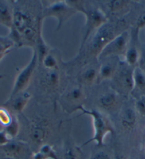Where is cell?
<instances>
[{
	"label": "cell",
	"instance_id": "cell-15",
	"mask_svg": "<svg viewBox=\"0 0 145 159\" xmlns=\"http://www.w3.org/2000/svg\"><path fill=\"white\" fill-rule=\"evenodd\" d=\"M13 21V8L10 2L0 0V25L9 30L12 26Z\"/></svg>",
	"mask_w": 145,
	"mask_h": 159
},
{
	"label": "cell",
	"instance_id": "cell-7",
	"mask_svg": "<svg viewBox=\"0 0 145 159\" xmlns=\"http://www.w3.org/2000/svg\"><path fill=\"white\" fill-rule=\"evenodd\" d=\"M134 68L122 62L119 64L117 73L113 77L114 84L118 91L125 94H130L134 90V79H133Z\"/></svg>",
	"mask_w": 145,
	"mask_h": 159
},
{
	"label": "cell",
	"instance_id": "cell-29",
	"mask_svg": "<svg viewBox=\"0 0 145 159\" xmlns=\"http://www.w3.org/2000/svg\"><path fill=\"white\" fill-rule=\"evenodd\" d=\"M134 108L137 114L145 116V96L137 98L134 103Z\"/></svg>",
	"mask_w": 145,
	"mask_h": 159
},
{
	"label": "cell",
	"instance_id": "cell-25",
	"mask_svg": "<svg viewBox=\"0 0 145 159\" xmlns=\"http://www.w3.org/2000/svg\"><path fill=\"white\" fill-rule=\"evenodd\" d=\"M14 114L4 106L0 107V125L5 128L10 124L13 119Z\"/></svg>",
	"mask_w": 145,
	"mask_h": 159
},
{
	"label": "cell",
	"instance_id": "cell-13",
	"mask_svg": "<svg viewBox=\"0 0 145 159\" xmlns=\"http://www.w3.org/2000/svg\"><path fill=\"white\" fill-rule=\"evenodd\" d=\"M112 57L107 58L108 61L103 62L99 67L98 78L99 82L107 80V79H112L117 73L119 64L116 63V61H112Z\"/></svg>",
	"mask_w": 145,
	"mask_h": 159
},
{
	"label": "cell",
	"instance_id": "cell-37",
	"mask_svg": "<svg viewBox=\"0 0 145 159\" xmlns=\"http://www.w3.org/2000/svg\"><path fill=\"white\" fill-rule=\"evenodd\" d=\"M2 158H2V156H0V159H2Z\"/></svg>",
	"mask_w": 145,
	"mask_h": 159
},
{
	"label": "cell",
	"instance_id": "cell-2",
	"mask_svg": "<svg viewBox=\"0 0 145 159\" xmlns=\"http://www.w3.org/2000/svg\"><path fill=\"white\" fill-rule=\"evenodd\" d=\"M115 26L112 24L107 22L95 31L88 46V53L90 57L98 59L99 55L109 42L116 36Z\"/></svg>",
	"mask_w": 145,
	"mask_h": 159
},
{
	"label": "cell",
	"instance_id": "cell-8",
	"mask_svg": "<svg viewBox=\"0 0 145 159\" xmlns=\"http://www.w3.org/2000/svg\"><path fill=\"white\" fill-rule=\"evenodd\" d=\"M51 134V126L46 119H38L31 124L29 138L31 142L36 146L46 143Z\"/></svg>",
	"mask_w": 145,
	"mask_h": 159
},
{
	"label": "cell",
	"instance_id": "cell-6",
	"mask_svg": "<svg viewBox=\"0 0 145 159\" xmlns=\"http://www.w3.org/2000/svg\"><path fill=\"white\" fill-rule=\"evenodd\" d=\"M130 42V34L123 31L105 46L98 57V60H103L110 57H116L125 54Z\"/></svg>",
	"mask_w": 145,
	"mask_h": 159
},
{
	"label": "cell",
	"instance_id": "cell-35",
	"mask_svg": "<svg viewBox=\"0 0 145 159\" xmlns=\"http://www.w3.org/2000/svg\"><path fill=\"white\" fill-rule=\"evenodd\" d=\"M113 159H125V158L122 155H121V154L116 153Z\"/></svg>",
	"mask_w": 145,
	"mask_h": 159
},
{
	"label": "cell",
	"instance_id": "cell-18",
	"mask_svg": "<svg viewBox=\"0 0 145 159\" xmlns=\"http://www.w3.org/2000/svg\"><path fill=\"white\" fill-rule=\"evenodd\" d=\"M133 79H134L133 91L134 90L138 91L140 93L139 97L145 96V72L140 69L138 66L134 67L133 71Z\"/></svg>",
	"mask_w": 145,
	"mask_h": 159
},
{
	"label": "cell",
	"instance_id": "cell-30",
	"mask_svg": "<svg viewBox=\"0 0 145 159\" xmlns=\"http://www.w3.org/2000/svg\"><path fill=\"white\" fill-rule=\"evenodd\" d=\"M145 28V11L139 14L135 24V31L137 34L142 29Z\"/></svg>",
	"mask_w": 145,
	"mask_h": 159
},
{
	"label": "cell",
	"instance_id": "cell-23",
	"mask_svg": "<svg viewBox=\"0 0 145 159\" xmlns=\"http://www.w3.org/2000/svg\"><path fill=\"white\" fill-rule=\"evenodd\" d=\"M15 47L14 42L8 37V36L4 37L0 36V62L2 61L4 57L10 52L11 49ZM4 76L0 74V79L3 78Z\"/></svg>",
	"mask_w": 145,
	"mask_h": 159
},
{
	"label": "cell",
	"instance_id": "cell-14",
	"mask_svg": "<svg viewBox=\"0 0 145 159\" xmlns=\"http://www.w3.org/2000/svg\"><path fill=\"white\" fill-rule=\"evenodd\" d=\"M120 122L125 129L128 131L134 129L137 123V112L135 108L131 107L125 108L121 114Z\"/></svg>",
	"mask_w": 145,
	"mask_h": 159
},
{
	"label": "cell",
	"instance_id": "cell-33",
	"mask_svg": "<svg viewBox=\"0 0 145 159\" xmlns=\"http://www.w3.org/2000/svg\"><path fill=\"white\" fill-rule=\"evenodd\" d=\"M10 141L11 139L7 136L5 131L4 129L0 130V146L5 145Z\"/></svg>",
	"mask_w": 145,
	"mask_h": 159
},
{
	"label": "cell",
	"instance_id": "cell-10",
	"mask_svg": "<svg viewBox=\"0 0 145 159\" xmlns=\"http://www.w3.org/2000/svg\"><path fill=\"white\" fill-rule=\"evenodd\" d=\"M36 23H35L32 16L29 11H24L20 8H13L12 27L17 30L20 34L22 33L26 28L34 25Z\"/></svg>",
	"mask_w": 145,
	"mask_h": 159
},
{
	"label": "cell",
	"instance_id": "cell-36",
	"mask_svg": "<svg viewBox=\"0 0 145 159\" xmlns=\"http://www.w3.org/2000/svg\"><path fill=\"white\" fill-rule=\"evenodd\" d=\"M2 159H10V158H3Z\"/></svg>",
	"mask_w": 145,
	"mask_h": 159
},
{
	"label": "cell",
	"instance_id": "cell-3",
	"mask_svg": "<svg viewBox=\"0 0 145 159\" xmlns=\"http://www.w3.org/2000/svg\"><path fill=\"white\" fill-rule=\"evenodd\" d=\"M86 16V25L85 31L81 41L80 52H81L84 45L88 42V38L90 37L92 33L98 30L100 26L108 22V19L106 14L99 8H86L83 11Z\"/></svg>",
	"mask_w": 145,
	"mask_h": 159
},
{
	"label": "cell",
	"instance_id": "cell-26",
	"mask_svg": "<svg viewBox=\"0 0 145 159\" xmlns=\"http://www.w3.org/2000/svg\"><path fill=\"white\" fill-rule=\"evenodd\" d=\"M46 70L58 69V61L54 55L48 54L43 59L42 64Z\"/></svg>",
	"mask_w": 145,
	"mask_h": 159
},
{
	"label": "cell",
	"instance_id": "cell-19",
	"mask_svg": "<svg viewBox=\"0 0 145 159\" xmlns=\"http://www.w3.org/2000/svg\"><path fill=\"white\" fill-rule=\"evenodd\" d=\"M139 54L140 51L135 46H132V47L127 48V51L124 54L125 63L133 68L137 66Z\"/></svg>",
	"mask_w": 145,
	"mask_h": 159
},
{
	"label": "cell",
	"instance_id": "cell-5",
	"mask_svg": "<svg viewBox=\"0 0 145 159\" xmlns=\"http://www.w3.org/2000/svg\"><path fill=\"white\" fill-rule=\"evenodd\" d=\"M77 11L70 5L68 1L54 2L43 9V18L54 17L57 19V30H59Z\"/></svg>",
	"mask_w": 145,
	"mask_h": 159
},
{
	"label": "cell",
	"instance_id": "cell-34",
	"mask_svg": "<svg viewBox=\"0 0 145 159\" xmlns=\"http://www.w3.org/2000/svg\"><path fill=\"white\" fill-rule=\"evenodd\" d=\"M31 159H48V158L43 153H42L39 151H38L32 154Z\"/></svg>",
	"mask_w": 145,
	"mask_h": 159
},
{
	"label": "cell",
	"instance_id": "cell-12",
	"mask_svg": "<svg viewBox=\"0 0 145 159\" xmlns=\"http://www.w3.org/2000/svg\"><path fill=\"white\" fill-rule=\"evenodd\" d=\"M85 99V94L83 89L80 86H75L71 90L68 91L64 96V101L65 103H67V106H69L71 108H74V111H78V108L81 107Z\"/></svg>",
	"mask_w": 145,
	"mask_h": 159
},
{
	"label": "cell",
	"instance_id": "cell-4",
	"mask_svg": "<svg viewBox=\"0 0 145 159\" xmlns=\"http://www.w3.org/2000/svg\"><path fill=\"white\" fill-rule=\"evenodd\" d=\"M38 64L37 53L35 50H33L32 57L29 64L16 76L8 99H11L26 90V89L29 85Z\"/></svg>",
	"mask_w": 145,
	"mask_h": 159
},
{
	"label": "cell",
	"instance_id": "cell-20",
	"mask_svg": "<svg viewBox=\"0 0 145 159\" xmlns=\"http://www.w3.org/2000/svg\"><path fill=\"white\" fill-rule=\"evenodd\" d=\"M37 53L38 56V64H42L43 59L44 57L46 56L48 54H49V47L46 44L44 39H43L42 34V30L39 32L38 34L37 40H36V49H34Z\"/></svg>",
	"mask_w": 145,
	"mask_h": 159
},
{
	"label": "cell",
	"instance_id": "cell-24",
	"mask_svg": "<svg viewBox=\"0 0 145 159\" xmlns=\"http://www.w3.org/2000/svg\"><path fill=\"white\" fill-rule=\"evenodd\" d=\"M9 139L12 140L18 136L20 131V124L19 119L15 114H14L11 122L7 127L3 129Z\"/></svg>",
	"mask_w": 145,
	"mask_h": 159
},
{
	"label": "cell",
	"instance_id": "cell-32",
	"mask_svg": "<svg viewBox=\"0 0 145 159\" xmlns=\"http://www.w3.org/2000/svg\"><path fill=\"white\" fill-rule=\"evenodd\" d=\"M90 159H113L105 151H99L93 155Z\"/></svg>",
	"mask_w": 145,
	"mask_h": 159
},
{
	"label": "cell",
	"instance_id": "cell-9",
	"mask_svg": "<svg viewBox=\"0 0 145 159\" xmlns=\"http://www.w3.org/2000/svg\"><path fill=\"white\" fill-rule=\"evenodd\" d=\"M28 145L20 141L12 139L5 145L0 146V153L4 156L3 158L10 159H21L27 153Z\"/></svg>",
	"mask_w": 145,
	"mask_h": 159
},
{
	"label": "cell",
	"instance_id": "cell-28",
	"mask_svg": "<svg viewBox=\"0 0 145 159\" xmlns=\"http://www.w3.org/2000/svg\"><path fill=\"white\" fill-rule=\"evenodd\" d=\"M79 153L78 150L73 146L67 145L64 148V159H79Z\"/></svg>",
	"mask_w": 145,
	"mask_h": 159
},
{
	"label": "cell",
	"instance_id": "cell-16",
	"mask_svg": "<svg viewBox=\"0 0 145 159\" xmlns=\"http://www.w3.org/2000/svg\"><path fill=\"white\" fill-rule=\"evenodd\" d=\"M43 85L48 90L57 89L60 83V76L58 69L46 70L42 79Z\"/></svg>",
	"mask_w": 145,
	"mask_h": 159
},
{
	"label": "cell",
	"instance_id": "cell-17",
	"mask_svg": "<svg viewBox=\"0 0 145 159\" xmlns=\"http://www.w3.org/2000/svg\"><path fill=\"white\" fill-rule=\"evenodd\" d=\"M118 102L119 96L115 91H108L100 96L98 102L100 106L106 111H111L116 108Z\"/></svg>",
	"mask_w": 145,
	"mask_h": 159
},
{
	"label": "cell",
	"instance_id": "cell-1",
	"mask_svg": "<svg viewBox=\"0 0 145 159\" xmlns=\"http://www.w3.org/2000/svg\"><path fill=\"white\" fill-rule=\"evenodd\" d=\"M80 111L85 115L90 116L93 120L94 134L93 138L83 143V146L95 142L98 147H102L104 145V140L108 134H115V129L110 121L102 113L97 110H88L81 106L78 108Z\"/></svg>",
	"mask_w": 145,
	"mask_h": 159
},
{
	"label": "cell",
	"instance_id": "cell-21",
	"mask_svg": "<svg viewBox=\"0 0 145 159\" xmlns=\"http://www.w3.org/2000/svg\"><path fill=\"white\" fill-rule=\"evenodd\" d=\"M109 11L113 14L124 12L130 6V2L127 0H110L106 2Z\"/></svg>",
	"mask_w": 145,
	"mask_h": 159
},
{
	"label": "cell",
	"instance_id": "cell-22",
	"mask_svg": "<svg viewBox=\"0 0 145 159\" xmlns=\"http://www.w3.org/2000/svg\"><path fill=\"white\" fill-rule=\"evenodd\" d=\"M98 78V69L95 66H90L86 68L82 72L81 79L84 84L86 85H92Z\"/></svg>",
	"mask_w": 145,
	"mask_h": 159
},
{
	"label": "cell",
	"instance_id": "cell-27",
	"mask_svg": "<svg viewBox=\"0 0 145 159\" xmlns=\"http://www.w3.org/2000/svg\"><path fill=\"white\" fill-rule=\"evenodd\" d=\"M38 151L44 154L48 159H60L59 155H58L56 151L54 150V148L48 143H44L42 146H41Z\"/></svg>",
	"mask_w": 145,
	"mask_h": 159
},
{
	"label": "cell",
	"instance_id": "cell-31",
	"mask_svg": "<svg viewBox=\"0 0 145 159\" xmlns=\"http://www.w3.org/2000/svg\"><path fill=\"white\" fill-rule=\"evenodd\" d=\"M140 51L139 54V59L138 61V64L137 66L139 67L140 69L145 72V46H142Z\"/></svg>",
	"mask_w": 145,
	"mask_h": 159
},
{
	"label": "cell",
	"instance_id": "cell-11",
	"mask_svg": "<svg viewBox=\"0 0 145 159\" xmlns=\"http://www.w3.org/2000/svg\"><path fill=\"white\" fill-rule=\"evenodd\" d=\"M31 96L29 93L24 91L11 99H7L4 103V106L10 110L11 113H21L28 104Z\"/></svg>",
	"mask_w": 145,
	"mask_h": 159
}]
</instances>
